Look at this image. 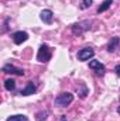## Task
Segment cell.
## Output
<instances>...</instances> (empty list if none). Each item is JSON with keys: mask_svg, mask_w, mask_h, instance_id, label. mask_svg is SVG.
<instances>
[{"mask_svg": "<svg viewBox=\"0 0 120 121\" xmlns=\"http://www.w3.org/2000/svg\"><path fill=\"white\" fill-rule=\"evenodd\" d=\"M74 101V94L72 93H61L55 99V106L57 107H68Z\"/></svg>", "mask_w": 120, "mask_h": 121, "instance_id": "1", "label": "cell"}, {"mask_svg": "<svg viewBox=\"0 0 120 121\" xmlns=\"http://www.w3.org/2000/svg\"><path fill=\"white\" fill-rule=\"evenodd\" d=\"M52 54H51V49L48 48V45H41L40 49H38V54H37V60L38 62H48L51 59Z\"/></svg>", "mask_w": 120, "mask_h": 121, "instance_id": "2", "label": "cell"}, {"mask_svg": "<svg viewBox=\"0 0 120 121\" xmlns=\"http://www.w3.org/2000/svg\"><path fill=\"white\" fill-rule=\"evenodd\" d=\"M3 72L4 73H9V75H18V76H23L24 75V70L23 69H20V68H17V66H14L11 63L4 65L3 66Z\"/></svg>", "mask_w": 120, "mask_h": 121, "instance_id": "3", "label": "cell"}, {"mask_svg": "<svg viewBox=\"0 0 120 121\" xmlns=\"http://www.w3.org/2000/svg\"><path fill=\"white\" fill-rule=\"evenodd\" d=\"M93 55H95V51L92 48H83V49H81L78 52V59L79 60H88L90 58H93Z\"/></svg>", "mask_w": 120, "mask_h": 121, "instance_id": "4", "label": "cell"}, {"mask_svg": "<svg viewBox=\"0 0 120 121\" xmlns=\"http://www.w3.org/2000/svg\"><path fill=\"white\" fill-rule=\"evenodd\" d=\"M27 39H28V34L24 32V31H17V32L13 34V41H14V44H17V45L26 42Z\"/></svg>", "mask_w": 120, "mask_h": 121, "instance_id": "5", "label": "cell"}, {"mask_svg": "<svg viewBox=\"0 0 120 121\" xmlns=\"http://www.w3.org/2000/svg\"><path fill=\"white\" fill-rule=\"evenodd\" d=\"M40 17H41V20H42L45 24H52V21H54V13H52L51 10H48V9L42 10L41 14H40Z\"/></svg>", "mask_w": 120, "mask_h": 121, "instance_id": "6", "label": "cell"}, {"mask_svg": "<svg viewBox=\"0 0 120 121\" xmlns=\"http://www.w3.org/2000/svg\"><path fill=\"white\" fill-rule=\"evenodd\" d=\"M89 68L93 69L97 75H103L105 73V65L99 60H90L89 62Z\"/></svg>", "mask_w": 120, "mask_h": 121, "instance_id": "7", "label": "cell"}, {"mask_svg": "<svg viewBox=\"0 0 120 121\" xmlns=\"http://www.w3.org/2000/svg\"><path fill=\"white\" fill-rule=\"evenodd\" d=\"M86 23H88V21H83V23H79V24H74V26H72V32H74L75 35H82L86 30L90 28V27H83V26H86Z\"/></svg>", "mask_w": 120, "mask_h": 121, "instance_id": "8", "label": "cell"}, {"mask_svg": "<svg viewBox=\"0 0 120 121\" xmlns=\"http://www.w3.org/2000/svg\"><path fill=\"white\" fill-rule=\"evenodd\" d=\"M120 47V38L119 37H113L109 42H107V51L109 52H116Z\"/></svg>", "mask_w": 120, "mask_h": 121, "instance_id": "9", "label": "cell"}, {"mask_svg": "<svg viewBox=\"0 0 120 121\" xmlns=\"http://www.w3.org/2000/svg\"><path fill=\"white\" fill-rule=\"evenodd\" d=\"M34 93H35V85H34L32 82H28V83L26 85V87L20 91L21 96H30V94H34Z\"/></svg>", "mask_w": 120, "mask_h": 121, "instance_id": "10", "label": "cell"}, {"mask_svg": "<svg viewBox=\"0 0 120 121\" xmlns=\"http://www.w3.org/2000/svg\"><path fill=\"white\" fill-rule=\"evenodd\" d=\"M112 4H113V0H105V1H103V3H102L99 7H97V13L100 14V13L106 11V10H107V9L112 6Z\"/></svg>", "mask_w": 120, "mask_h": 121, "instance_id": "11", "label": "cell"}, {"mask_svg": "<svg viewBox=\"0 0 120 121\" xmlns=\"http://www.w3.org/2000/svg\"><path fill=\"white\" fill-rule=\"evenodd\" d=\"M78 93H79V96L82 97V99H85L86 97V94H88V87L85 86V83H79V86H78Z\"/></svg>", "mask_w": 120, "mask_h": 121, "instance_id": "12", "label": "cell"}, {"mask_svg": "<svg viewBox=\"0 0 120 121\" xmlns=\"http://www.w3.org/2000/svg\"><path fill=\"white\" fill-rule=\"evenodd\" d=\"M7 121H28V117L27 116H23V114H16V116L9 117Z\"/></svg>", "mask_w": 120, "mask_h": 121, "instance_id": "13", "label": "cell"}, {"mask_svg": "<svg viewBox=\"0 0 120 121\" xmlns=\"http://www.w3.org/2000/svg\"><path fill=\"white\" fill-rule=\"evenodd\" d=\"M4 87H6V90L11 91L16 89V82L13 80V79H7L6 82H4Z\"/></svg>", "mask_w": 120, "mask_h": 121, "instance_id": "14", "label": "cell"}, {"mask_svg": "<svg viewBox=\"0 0 120 121\" xmlns=\"http://www.w3.org/2000/svg\"><path fill=\"white\" fill-rule=\"evenodd\" d=\"M92 3H93V0H82V1H81V9H82V10L89 9L90 6H92Z\"/></svg>", "mask_w": 120, "mask_h": 121, "instance_id": "15", "label": "cell"}, {"mask_svg": "<svg viewBox=\"0 0 120 121\" xmlns=\"http://www.w3.org/2000/svg\"><path fill=\"white\" fill-rule=\"evenodd\" d=\"M115 72H116V75L120 78V65H116V68H115Z\"/></svg>", "mask_w": 120, "mask_h": 121, "instance_id": "16", "label": "cell"}, {"mask_svg": "<svg viewBox=\"0 0 120 121\" xmlns=\"http://www.w3.org/2000/svg\"><path fill=\"white\" fill-rule=\"evenodd\" d=\"M117 113H119V114H120V106H119V107H117Z\"/></svg>", "mask_w": 120, "mask_h": 121, "instance_id": "17", "label": "cell"}]
</instances>
